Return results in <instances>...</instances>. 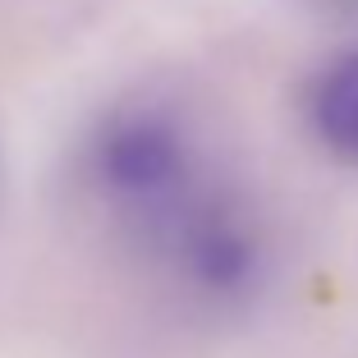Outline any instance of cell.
Here are the masks:
<instances>
[{
	"mask_svg": "<svg viewBox=\"0 0 358 358\" xmlns=\"http://www.w3.org/2000/svg\"><path fill=\"white\" fill-rule=\"evenodd\" d=\"M92 179L110 202L175 230L207 193L193 129L166 106H124L92 134Z\"/></svg>",
	"mask_w": 358,
	"mask_h": 358,
	"instance_id": "cell-1",
	"label": "cell"
},
{
	"mask_svg": "<svg viewBox=\"0 0 358 358\" xmlns=\"http://www.w3.org/2000/svg\"><path fill=\"white\" fill-rule=\"evenodd\" d=\"M308 124L331 157L358 166V46L317 69L308 87Z\"/></svg>",
	"mask_w": 358,
	"mask_h": 358,
	"instance_id": "cell-2",
	"label": "cell"
}]
</instances>
